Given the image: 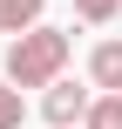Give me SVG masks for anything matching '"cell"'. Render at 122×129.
Instances as JSON below:
<instances>
[{
	"label": "cell",
	"instance_id": "6da1fadb",
	"mask_svg": "<svg viewBox=\"0 0 122 129\" xmlns=\"http://www.w3.org/2000/svg\"><path fill=\"white\" fill-rule=\"evenodd\" d=\"M68 54H75L68 27H27V34L7 41V75L0 82L7 88H48V82H61Z\"/></svg>",
	"mask_w": 122,
	"mask_h": 129
},
{
	"label": "cell",
	"instance_id": "7a4b0ae2",
	"mask_svg": "<svg viewBox=\"0 0 122 129\" xmlns=\"http://www.w3.org/2000/svg\"><path fill=\"white\" fill-rule=\"evenodd\" d=\"M88 102H95V95H88L82 82H68V75H61V82H48V95H41V116H48L54 129H82Z\"/></svg>",
	"mask_w": 122,
	"mask_h": 129
},
{
	"label": "cell",
	"instance_id": "3957f363",
	"mask_svg": "<svg viewBox=\"0 0 122 129\" xmlns=\"http://www.w3.org/2000/svg\"><path fill=\"white\" fill-rule=\"evenodd\" d=\"M88 82H95L102 95H122V41H95V54H88Z\"/></svg>",
	"mask_w": 122,
	"mask_h": 129
},
{
	"label": "cell",
	"instance_id": "277c9868",
	"mask_svg": "<svg viewBox=\"0 0 122 129\" xmlns=\"http://www.w3.org/2000/svg\"><path fill=\"white\" fill-rule=\"evenodd\" d=\"M41 27V0H0V34H27Z\"/></svg>",
	"mask_w": 122,
	"mask_h": 129
},
{
	"label": "cell",
	"instance_id": "5b68a950",
	"mask_svg": "<svg viewBox=\"0 0 122 129\" xmlns=\"http://www.w3.org/2000/svg\"><path fill=\"white\" fill-rule=\"evenodd\" d=\"M82 129H122V95H95L88 116H82Z\"/></svg>",
	"mask_w": 122,
	"mask_h": 129
},
{
	"label": "cell",
	"instance_id": "8992f818",
	"mask_svg": "<svg viewBox=\"0 0 122 129\" xmlns=\"http://www.w3.org/2000/svg\"><path fill=\"white\" fill-rule=\"evenodd\" d=\"M75 14H82L88 27H109V20L122 14V0H75Z\"/></svg>",
	"mask_w": 122,
	"mask_h": 129
},
{
	"label": "cell",
	"instance_id": "52a82bcc",
	"mask_svg": "<svg viewBox=\"0 0 122 129\" xmlns=\"http://www.w3.org/2000/svg\"><path fill=\"white\" fill-rule=\"evenodd\" d=\"M20 122H27V102H20V88L0 82V129H20Z\"/></svg>",
	"mask_w": 122,
	"mask_h": 129
}]
</instances>
